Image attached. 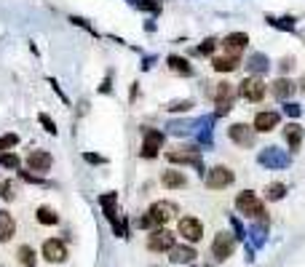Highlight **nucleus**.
<instances>
[{
	"label": "nucleus",
	"instance_id": "f257e3e1",
	"mask_svg": "<svg viewBox=\"0 0 305 267\" xmlns=\"http://www.w3.org/2000/svg\"><path fill=\"white\" fill-rule=\"evenodd\" d=\"M236 208H238V211H241L246 219H257V222H263V225H265V206H263V201L257 198L254 192H249V190L238 192Z\"/></svg>",
	"mask_w": 305,
	"mask_h": 267
},
{
	"label": "nucleus",
	"instance_id": "f03ea898",
	"mask_svg": "<svg viewBox=\"0 0 305 267\" xmlns=\"http://www.w3.org/2000/svg\"><path fill=\"white\" fill-rule=\"evenodd\" d=\"M238 96V86L233 83H217V91H214V104H217V118L220 115H228L233 110V99Z\"/></svg>",
	"mask_w": 305,
	"mask_h": 267
},
{
	"label": "nucleus",
	"instance_id": "7ed1b4c3",
	"mask_svg": "<svg viewBox=\"0 0 305 267\" xmlns=\"http://www.w3.org/2000/svg\"><path fill=\"white\" fill-rule=\"evenodd\" d=\"M233 179H236V174L228 166H214L204 174V184L209 190H222V187H228V184H233Z\"/></svg>",
	"mask_w": 305,
	"mask_h": 267
},
{
	"label": "nucleus",
	"instance_id": "20e7f679",
	"mask_svg": "<svg viewBox=\"0 0 305 267\" xmlns=\"http://www.w3.org/2000/svg\"><path fill=\"white\" fill-rule=\"evenodd\" d=\"M238 94H241L246 102H260V99L268 94V86H265L257 75H249V78H244V83L238 86Z\"/></svg>",
	"mask_w": 305,
	"mask_h": 267
},
{
	"label": "nucleus",
	"instance_id": "39448f33",
	"mask_svg": "<svg viewBox=\"0 0 305 267\" xmlns=\"http://www.w3.org/2000/svg\"><path fill=\"white\" fill-rule=\"evenodd\" d=\"M174 214H177V206H174V203H169V201H158V203H152V206H150V211H147V216H150L152 227H161V225H166Z\"/></svg>",
	"mask_w": 305,
	"mask_h": 267
},
{
	"label": "nucleus",
	"instance_id": "423d86ee",
	"mask_svg": "<svg viewBox=\"0 0 305 267\" xmlns=\"http://www.w3.org/2000/svg\"><path fill=\"white\" fill-rule=\"evenodd\" d=\"M166 158L171 160V163H185V166L204 168L201 155H198V150H195V147H177V150H171V153H166Z\"/></svg>",
	"mask_w": 305,
	"mask_h": 267
},
{
	"label": "nucleus",
	"instance_id": "0eeeda50",
	"mask_svg": "<svg viewBox=\"0 0 305 267\" xmlns=\"http://www.w3.org/2000/svg\"><path fill=\"white\" fill-rule=\"evenodd\" d=\"M257 160H260L265 168H284V166H289V155L284 153V150H278V147H265Z\"/></svg>",
	"mask_w": 305,
	"mask_h": 267
},
{
	"label": "nucleus",
	"instance_id": "6e6552de",
	"mask_svg": "<svg viewBox=\"0 0 305 267\" xmlns=\"http://www.w3.org/2000/svg\"><path fill=\"white\" fill-rule=\"evenodd\" d=\"M174 246V233H169L166 227H158L147 235V249L150 251H169Z\"/></svg>",
	"mask_w": 305,
	"mask_h": 267
},
{
	"label": "nucleus",
	"instance_id": "1a4fd4ad",
	"mask_svg": "<svg viewBox=\"0 0 305 267\" xmlns=\"http://www.w3.org/2000/svg\"><path fill=\"white\" fill-rule=\"evenodd\" d=\"M233 249H236V235H230V233H220L212 243V254H214V259H228Z\"/></svg>",
	"mask_w": 305,
	"mask_h": 267
},
{
	"label": "nucleus",
	"instance_id": "9d476101",
	"mask_svg": "<svg viewBox=\"0 0 305 267\" xmlns=\"http://www.w3.org/2000/svg\"><path fill=\"white\" fill-rule=\"evenodd\" d=\"M228 136H230L238 147H252V144H254V126L249 129L246 123H233L230 129H228Z\"/></svg>",
	"mask_w": 305,
	"mask_h": 267
},
{
	"label": "nucleus",
	"instance_id": "9b49d317",
	"mask_svg": "<svg viewBox=\"0 0 305 267\" xmlns=\"http://www.w3.org/2000/svg\"><path fill=\"white\" fill-rule=\"evenodd\" d=\"M180 235H185L190 243H195V240L204 238V227L195 216H182L180 219Z\"/></svg>",
	"mask_w": 305,
	"mask_h": 267
},
{
	"label": "nucleus",
	"instance_id": "f8f14e48",
	"mask_svg": "<svg viewBox=\"0 0 305 267\" xmlns=\"http://www.w3.org/2000/svg\"><path fill=\"white\" fill-rule=\"evenodd\" d=\"M115 201H118V195H115V192H107V195H102V198H99L104 214H107V219L113 222V230H115L118 235H123V227H121V222H118V208H115Z\"/></svg>",
	"mask_w": 305,
	"mask_h": 267
},
{
	"label": "nucleus",
	"instance_id": "ddd939ff",
	"mask_svg": "<svg viewBox=\"0 0 305 267\" xmlns=\"http://www.w3.org/2000/svg\"><path fill=\"white\" fill-rule=\"evenodd\" d=\"M43 257H46V262H64L67 259V246L62 240H56V238H51V240H46L43 243Z\"/></svg>",
	"mask_w": 305,
	"mask_h": 267
},
{
	"label": "nucleus",
	"instance_id": "4468645a",
	"mask_svg": "<svg viewBox=\"0 0 305 267\" xmlns=\"http://www.w3.org/2000/svg\"><path fill=\"white\" fill-rule=\"evenodd\" d=\"M51 163H54V160H51V155L46 153V150H32V153L27 155V168H30V171L46 174V171L51 168Z\"/></svg>",
	"mask_w": 305,
	"mask_h": 267
},
{
	"label": "nucleus",
	"instance_id": "2eb2a0df",
	"mask_svg": "<svg viewBox=\"0 0 305 267\" xmlns=\"http://www.w3.org/2000/svg\"><path fill=\"white\" fill-rule=\"evenodd\" d=\"M246 43H249V35H246V32H230L228 38L222 40V45H225V51L230 56H238L246 48Z\"/></svg>",
	"mask_w": 305,
	"mask_h": 267
},
{
	"label": "nucleus",
	"instance_id": "dca6fc26",
	"mask_svg": "<svg viewBox=\"0 0 305 267\" xmlns=\"http://www.w3.org/2000/svg\"><path fill=\"white\" fill-rule=\"evenodd\" d=\"M284 139H287V144H289L292 153H297L300 144H302V126L297 120H289L284 126Z\"/></svg>",
	"mask_w": 305,
	"mask_h": 267
},
{
	"label": "nucleus",
	"instance_id": "f3484780",
	"mask_svg": "<svg viewBox=\"0 0 305 267\" xmlns=\"http://www.w3.org/2000/svg\"><path fill=\"white\" fill-rule=\"evenodd\" d=\"M278 126V112L273 110H263V112H257V118H254V131H271Z\"/></svg>",
	"mask_w": 305,
	"mask_h": 267
},
{
	"label": "nucleus",
	"instance_id": "a211bd4d",
	"mask_svg": "<svg viewBox=\"0 0 305 267\" xmlns=\"http://www.w3.org/2000/svg\"><path fill=\"white\" fill-rule=\"evenodd\" d=\"M169 259L177 264H190V262H195V249L193 246H171Z\"/></svg>",
	"mask_w": 305,
	"mask_h": 267
},
{
	"label": "nucleus",
	"instance_id": "6ab92c4d",
	"mask_svg": "<svg viewBox=\"0 0 305 267\" xmlns=\"http://www.w3.org/2000/svg\"><path fill=\"white\" fill-rule=\"evenodd\" d=\"M271 94L276 99H281V102H287L292 94H295V83L287 80V78H278V80H273V83H271Z\"/></svg>",
	"mask_w": 305,
	"mask_h": 267
},
{
	"label": "nucleus",
	"instance_id": "aec40b11",
	"mask_svg": "<svg viewBox=\"0 0 305 267\" xmlns=\"http://www.w3.org/2000/svg\"><path fill=\"white\" fill-rule=\"evenodd\" d=\"M16 233V222L8 211H0V243H8Z\"/></svg>",
	"mask_w": 305,
	"mask_h": 267
},
{
	"label": "nucleus",
	"instance_id": "412c9836",
	"mask_svg": "<svg viewBox=\"0 0 305 267\" xmlns=\"http://www.w3.org/2000/svg\"><path fill=\"white\" fill-rule=\"evenodd\" d=\"M161 182H163V187H169V190H182L185 184H187V179H185V174L182 171H174V168H169V171H163V177H161Z\"/></svg>",
	"mask_w": 305,
	"mask_h": 267
},
{
	"label": "nucleus",
	"instance_id": "4be33fe9",
	"mask_svg": "<svg viewBox=\"0 0 305 267\" xmlns=\"http://www.w3.org/2000/svg\"><path fill=\"white\" fill-rule=\"evenodd\" d=\"M166 62H169V69H171V72H177V75H185V78H190V75H193V64L187 62L185 56H174V54H171Z\"/></svg>",
	"mask_w": 305,
	"mask_h": 267
},
{
	"label": "nucleus",
	"instance_id": "5701e85b",
	"mask_svg": "<svg viewBox=\"0 0 305 267\" xmlns=\"http://www.w3.org/2000/svg\"><path fill=\"white\" fill-rule=\"evenodd\" d=\"M246 64H249V72H252V75H257V78H260L263 72H268V69H271V62H268V56H265V54H252Z\"/></svg>",
	"mask_w": 305,
	"mask_h": 267
},
{
	"label": "nucleus",
	"instance_id": "b1692460",
	"mask_svg": "<svg viewBox=\"0 0 305 267\" xmlns=\"http://www.w3.org/2000/svg\"><path fill=\"white\" fill-rule=\"evenodd\" d=\"M212 64H214V69H217V72H233V69H238V56H214V59H212Z\"/></svg>",
	"mask_w": 305,
	"mask_h": 267
},
{
	"label": "nucleus",
	"instance_id": "393cba45",
	"mask_svg": "<svg viewBox=\"0 0 305 267\" xmlns=\"http://www.w3.org/2000/svg\"><path fill=\"white\" fill-rule=\"evenodd\" d=\"M284 195H287V184H281V182H273V184L265 187V198L268 201H281Z\"/></svg>",
	"mask_w": 305,
	"mask_h": 267
},
{
	"label": "nucleus",
	"instance_id": "a878e982",
	"mask_svg": "<svg viewBox=\"0 0 305 267\" xmlns=\"http://www.w3.org/2000/svg\"><path fill=\"white\" fill-rule=\"evenodd\" d=\"M19 262H21V267H35L38 264V257H35L32 246H19Z\"/></svg>",
	"mask_w": 305,
	"mask_h": 267
},
{
	"label": "nucleus",
	"instance_id": "bb28decb",
	"mask_svg": "<svg viewBox=\"0 0 305 267\" xmlns=\"http://www.w3.org/2000/svg\"><path fill=\"white\" fill-rule=\"evenodd\" d=\"M38 222H40V225H56V222H59V214L51 211L49 206H40V208H38Z\"/></svg>",
	"mask_w": 305,
	"mask_h": 267
},
{
	"label": "nucleus",
	"instance_id": "cd10ccee",
	"mask_svg": "<svg viewBox=\"0 0 305 267\" xmlns=\"http://www.w3.org/2000/svg\"><path fill=\"white\" fill-rule=\"evenodd\" d=\"M268 25H273L278 30H295V19H292V16H281V19L268 16Z\"/></svg>",
	"mask_w": 305,
	"mask_h": 267
},
{
	"label": "nucleus",
	"instance_id": "c85d7f7f",
	"mask_svg": "<svg viewBox=\"0 0 305 267\" xmlns=\"http://www.w3.org/2000/svg\"><path fill=\"white\" fill-rule=\"evenodd\" d=\"M193 107V99H174V102H169V112H187Z\"/></svg>",
	"mask_w": 305,
	"mask_h": 267
},
{
	"label": "nucleus",
	"instance_id": "c756f323",
	"mask_svg": "<svg viewBox=\"0 0 305 267\" xmlns=\"http://www.w3.org/2000/svg\"><path fill=\"white\" fill-rule=\"evenodd\" d=\"M190 129H193V123H190V120H177V123H169V131H171V134H177V136L187 134Z\"/></svg>",
	"mask_w": 305,
	"mask_h": 267
},
{
	"label": "nucleus",
	"instance_id": "7c9ffc66",
	"mask_svg": "<svg viewBox=\"0 0 305 267\" xmlns=\"http://www.w3.org/2000/svg\"><path fill=\"white\" fill-rule=\"evenodd\" d=\"M16 144H19V136L16 134H3V136H0V153H6V150L16 147Z\"/></svg>",
	"mask_w": 305,
	"mask_h": 267
},
{
	"label": "nucleus",
	"instance_id": "2f4dec72",
	"mask_svg": "<svg viewBox=\"0 0 305 267\" xmlns=\"http://www.w3.org/2000/svg\"><path fill=\"white\" fill-rule=\"evenodd\" d=\"M14 184H11L8 179H3L0 177V198H6V201H14Z\"/></svg>",
	"mask_w": 305,
	"mask_h": 267
},
{
	"label": "nucleus",
	"instance_id": "473e14b6",
	"mask_svg": "<svg viewBox=\"0 0 305 267\" xmlns=\"http://www.w3.org/2000/svg\"><path fill=\"white\" fill-rule=\"evenodd\" d=\"M158 144H152V142H142V150H139V155H142V158H147V160H152V158H156L158 155Z\"/></svg>",
	"mask_w": 305,
	"mask_h": 267
},
{
	"label": "nucleus",
	"instance_id": "72a5a7b5",
	"mask_svg": "<svg viewBox=\"0 0 305 267\" xmlns=\"http://www.w3.org/2000/svg\"><path fill=\"white\" fill-rule=\"evenodd\" d=\"M145 142H152V144H163V131H156V129H145Z\"/></svg>",
	"mask_w": 305,
	"mask_h": 267
},
{
	"label": "nucleus",
	"instance_id": "f704fd0d",
	"mask_svg": "<svg viewBox=\"0 0 305 267\" xmlns=\"http://www.w3.org/2000/svg\"><path fill=\"white\" fill-rule=\"evenodd\" d=\"M214 48H217V40H214V38H206L201 45H198V54H204V56H212V54H214Z\"/></svg>",
	"mask_w": 305,
	"mask_h": 267
},
{
	"label": "nucleus",
	"instance_id": "c9c22d12",
	"mask_svg": "<svg viewBox=\"0 0 305 267\" xmlns=\"http://www.w3.org/2000/svg\"><path fill=\"white\" fill-rule=\"evenodd\" d=\"M0 166H6V168H19V158L14 153H6V155H0Z\"/></svg>",
	"mask_w": 305,
	"mask_h": 267
},
{
	"label": "nucleus",
	"instance_id": "e433bc0d",
	"mask_svg": "<svg viewBox=\"0 0 305 267\" xmlns=\"http://www.w3.org/2000/svg\"><path fill=\"white\" fill-rule=\"evenodd\" d=\"M132 6L142 11H158V0H132Z\"/></svg>",
	"mask_w": 305,
	"mask_h": 267
},
{
	"label": "nucleus",
	"instance_id": "4c0bfd02",
	"mask_svg": "<svg viewBox=\"0 0 305 267\" xmlns=\"http://www.w3.org/2000/svg\"><path fill=\"white\" fill-rule=\"evenodd\" d=\"M284 112L289 115V118H292V120H297L302 110H300V104H295V102H284Z\"/></svg>",
	"mask_w": 305,
	"mask_h": 267
},
{
	"label": "nucleus",
	"instance_id": "58836bf2",
	"mask_svg": "<svg viewBox=\"0 0 305 267\" xmlns=\"http://www.w3.org/2000/svg\"><path fill=\"white\" fill-rule=\"evenodd\" d=\"M38 120H40V126H43V129L49 131V134H56V123H54L46 112H40V115H38Z\"/></svg>",
	"mask_w": 305,
	"mask_h": 267
},
{
	"label": "nucleus",
	"instance_id": "ea45409f",
	"mask_svg": "<svg viewBox=\"0 0 305 267\" xmlns=\"http://www.w3.org/2000/svg\"><path fill=\"white\" fill-rule=\"evenodd\" d=\"M83 158H86V163H91V166H102V163H107V158H102V155H94V153H86Z\"/></svg>",
	"mask_w": 305,
	"mask_h": 267
},
{
	"label": "nucleus",
	"instance_id": "a19ab883",
	"mask_svg": "<svg viewBox=\"0 0 305 267\" xmlns=\"http://www.w3.org/2000/svg\"><path fill=\"white\" fill-rule=\"evenodd\" d=\"M21 179H25V182H32V184H43L40 174H30V171H21Z\"/></svg>",
	"mask_w": 305,
	"mask_h": 267
},
{
	"label": "nucleus",
	"instance_id": "79ce46f5",
	"mask_svg": "<svg viewBox=\"0 0 305 267\" xmlns=\"http://www.w3.org/2000/svg\"><path fill=\"white\" fill-rule=\"evenodd\" d=\"M292 67H295V59H289V56H287V59H281V62H278V69H281V72H289Z\"/></svg>",
	"mask_w": 305,
	"mask_h": 267
},
{
	"label": "nucleus",
	"instance_id": "37998d69",
	"mask_svg": "<svg viewBox=\"0 0 305 267\" xmlns=\"http://www.w3.org/2000/svg\"><path fill=\"white\" fill-rule=\"evenodd\" d=\"M230 222H233V230H236V238H244L246 233H244V227H241L238 219H236V216H230Z\"/></svg>",
	"mask_w": 305,
	"mask_h": 267
},
{
	"label": "nucleus",
	"instance_id": "c03bdc74",
	"mask_svg": "<svg viewBox=\"0 0 305 267\" xmlns=\"http://www.w3.org/2000/svg\"><path fill=\"white\" fill-rule=\"evenodd\" d=\"M99 91H102V94H110V91H113V88H110V75L104 78V83L99 86Z\"/></svg>",
	"mask_w": 305,
	"mask_h": 267
},
{
	"label": "nucleus",
	"instance_id": "a18cd8bd",
	"mask_svg": "<svg viewBox=\"0 0 305 267\" xmlns=\"http://www.w3.org/2000/svg\"><path fill=\"white\" fill-rule=\"evenodd\" d=\"M300 91H302V94H305V75H302V80H300Z\"/></svg>",
	"mask_w": 305,
	"mask_h": 267
}]
</instances>
